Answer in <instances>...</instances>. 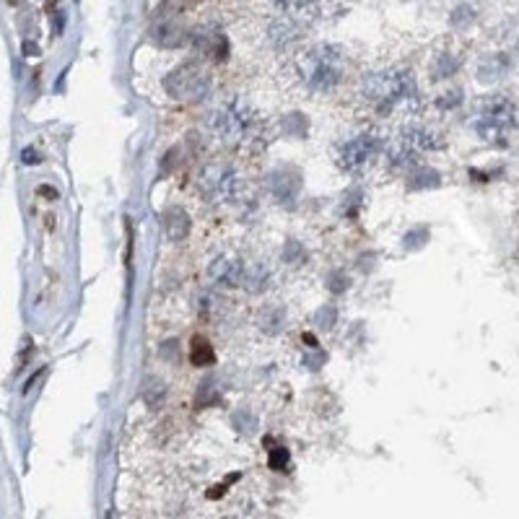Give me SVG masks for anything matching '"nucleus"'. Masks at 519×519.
Masks as SVG:
<instances>
[{"label": "nucleus", "mask_w": 519, "mask_h": 519, "mask_svg": "<svg viewBox=\"0 0 519 519\" xmlns=\"http://www.w3.org/2000/svg\"><path fill=\"white\" fill-rule=\"evenodd\" d=\"M213 125H216L221 133H226V136H241L244 130H247L249 125V112L241 107L239 102L229 104L226 109H221V112H216V120H213Z\"/></svg>", "instance_id": "nucleus-2"}, {"label": "nucleus", "mask_w": 519, "mask_h": 519, "mask_svg": "<svg viewBox=\"0 0 519 519\" xmlns=\"http://www.w3.org/2000/svg\"><path fill=\"white\" fill-rule=\"evenodd\" d=\"M190 361L195 366H210L216 361V353H213V345L208 343L205 338H192V348H190Z\"/></svg>", "instance_id": "nucleus-5"}, {"label": "nucleus", "mask_w": 519, "mask_h": 519, "mask_svg": "<svg viewBox=\"0 0 519 519\" xmlns=\"http://www.w3.org/2000/svg\"><path fill=\"white\" fill-rule=\"evenodd\" d=\"M514 122V107H511L506 99H494L483 109V122H480V130H503L509 128Z\"/></svg>", "instance_id": "nucleus-3"}, {"label": "nucleus", "mask_w": 519, "mask_h": 519, "mask_svg": "<svg viewBox=\"0 0 519 519\" xmlns=\"http://www.w3.org/2000/svg\"><path fill=\"white\" fill-rule=\"evenodd\" d=\"M306 76H309V83L314 88H333L340 80V76H343V60H340L335 49L322 47L311 55Z\"/></svg>", "instance_id": "nucleus-1"}, {"label": "nucleus", "mask_w": 519, "mask_h": 519, "mask_svg": "<svg viewBox=\"0 0 519 519\" xmlns=\"http://www.w3.org/2000/svg\"><path fill=\"white\" fill-rule=\"evenodd\" d=\"M37 192H40V195H49V200H55V198H57V192L52 190V187H47V184H42V187H40V190H37Z\"/></svg>", "instance_id": "nucleus-8"}, {"label": "nucleus", "mask_w": 519, "mask_h": 519, "mask_svg": "<svg viewBox=\"0 0 519 519\" xmlns=\"http://www.w3.org/2000/svg\"><path fill=\"white\" fill-rule=\"evenodd\" d=\"M371 148H374V143H371L369 138H361V141H353V143H348V145H345V151H343V167L345 169H356V167H361V164H366Z\"/></svg>", "instance_id": "nucleus-4"}, {"label": "nucleus", "mask_w": 519, "mask_h": 519, "mask_svg": "<svg viewBox=\"0 0 519 519\" xmlns=\"http://www.w3.org/2000/svg\"><path fill=\"white\" fill-rule=\"evenodd\" d=\"M288 465V452L283 447H275L270 452V467L273 470H280V467H286Z\"/></svg>", "instance_id": "nucleus-6"}, {"label": "nucleus", "mask_w": 519, "mask_h": 519, "mask_svg": "<svg viewBox=\"0 0 519 519\" xmlns=\"http://www.w3.org/2000/svg\"><path fill=\"white\" fill-rule=\"evenodd\" d=\"M278 6H283V8H304V6H309L311 0H275Z\"/></svg>", "instance_id": "nucleus-7"}]
</instances>
